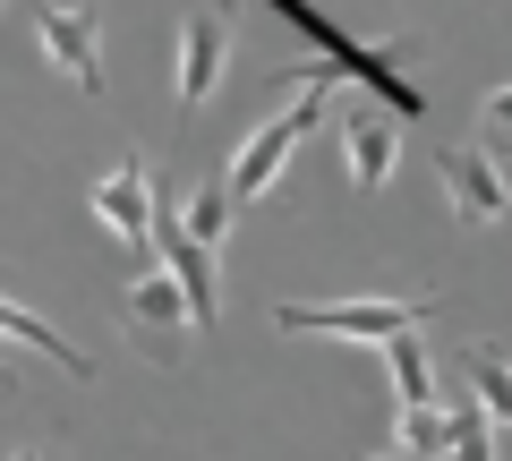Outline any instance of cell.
<instances>
[{"label":"cell","instance_id":"18","mask_svg":"<svg viewBox=\"0 0 512 461\" xmlns=\"http://www.w3.org/2000/svg\"><path fill=\"white\" fill-rule=\"evenodd\" d=\"M393 461H419V453H393Z\"/></svg>","mask_w":512,"mask_h":461},{"label":"cell","instance_id":"9","mask_svg":"<svg viewBox=\"0 0 512 461\" xmlns=\"http://www.w3.org/2000/svg\"><path fill=\"white\" fill-rule=\"evenodd\" d=\"M0 333H9V342H26V351H43V359H52V368H69V376H94V359L77 351L69 333H52V325H43V316H26L18 299H0Z\"/></svg>","mask_w":512,"mask_h":461},{"label":"cell","instance_id":"10","mask_svg":"<svg viewBox=\"0 0 512 461\" xmlns=\"http://www.w3.org/2000/svg\"><path fill=\"white\" fill-rule=\"evenodd\" d=\"M231 214H239V197H231V171H214V180H205L197 197L180 205V222L197 231L205 248H222V240H231Z\"/></svg>","mask_w":512,"mask_h":461},{"label":"cell","instance_id":"14","mask_svg":"<svg viewBox=\"0 0 512 461\" xmlns=\"http://www.w3.org/2000/svg\"><path fill=\"white\" fill-rule=\"evenodd\" d=\"M444 461H495V419H487L478 393L453 410V453H444Z\"/></svg>","mask_w":512,"mask_h":461},{"label":"cell","instance_id":"15","mask_svg":"<svg viewBox=\"0 0 512 461\" xmlns=\"http://www.w3.org/2000/svg\"><path fill=\"white\" fill-rule=\"evenodd\" d=\"M487 129H495V137H512V86H495V94H487Z\"/></svg>","mask_w":512,"mask_h":461},{"label":"cell","instance_id":"12","mask_svg":"<svg viewBox=\"0 0 512 461\" xmlns=\"http://www.w3.org/2000/svg\"><path fill=\"white\" fill-rule=\"evenodd\" d=\"M393 436H402V453L444 461V453H453V410H444V402H419V410H402V427H393Z\"/></svg>","mask_w":512,"mask_h":461},{"label":"cell","instance_id":"6","mask_svg":"<svg viewBox=\"0 0 512 461\" xmlns=\"http://www.w3.org/2000/svg\"><path fill=\"white\" fill-rule=\"evenodd\" d=\"M43 35V60L69 77L77 94H103V52H94V9H43L35 18Z\"/></svg>","mask_w":512,"mask_h":461},{"label":"cell","instance_id":"3","mask_svg":"<svg viewBox=\"0 0 512 461\" xmlns=\"http://www.w3.org/2000/svg\"><path fill=\"white\" fill-rule=\"evenodd\" d=\"M94 222H103L111 240H128V248H154V171H146V154H120V163L94 180Z\"/></svg>","mask_w":512,"mask_h":461},{"label":"cell","instance_id":"17","mask_svg":"<svg viewBox=\"0 0 512 461\" xmlns=\"http://www.w3.org/2000/svg\"><path fill=\"white\" fill-rule=\"evenodd\" d=\"M9 461H43V453H9Z\"/></svg>","mask_w":512,"mask_h":461},{"label":"cell","instance_id":"7","mask_svg":"<svg viewBox=\"0 0 512 461\" xmlns=\"http://www.w3.org/2000/svg\"><path fill=\"white\" fill-rule=\"evenodd\" d=\"M333 129H342V163H350V188H367V197H376V188L393 180V154H402L393 120H384V111H367V103H350L342 120H333Z\"/></svg>","mask_w":512,"mask_h":461},{"label":"cell","instance_id":"16","mask_svg":"<svg viewBox=\"0 0 512 461\" xmlns=\"http://www.w3.org/2000/svg\"><path fill=\"white\" fill-rule=\"evenodd\" d=\"M9 393H18V376H9V368H0V402H9Z\"/></svg>","mask_w":512,"mask_h":461},{"label":"cell","instance_id":"1","mask_svg":"<svg viewBox=\"0 0 512 461\" xmlns=\"http://www.w3.org/2000/svg\"><path fill=\"white\" fill-rule=\"evenodd\" d=\"M333 77H342L333 60H316V69L282 77V94H291V103H282L274 120H265V129H256L248 146L231 154V197H239V205H256L265 188L282 180V163H291V154H299V146L316 137V120H325V94H316V86H333Z\"/></svg>","mask_w":512,"mask_h":461},{"label":"cell","instance_id":"11","mask_svg":"<svg viewBox=\"0 0 512 461\" xmlns=\"http://www.w3.org/2000/svg\"><path fill=\"white\" fill-rule=\"evenodd\" d=\"M384 368H393V393H402V410L436 402V368H427L419 333H393V342H384Z\"/></svg>","mask_w":512,"mask_h":461},{"label":"cell","instance_id":"5","mask_svg":"<svg viewBox=\"0 0 512 461\" xmlns=\"http://www.w3.org/2000/svg\"><path fill=\"white\" fill-rule=\"evenodd\" d=\"M436 171H444V197H453L461 222H504V214H512V180L495 171V154H478V146H436Z\"/></svg>","mask_w":512,"mask_h":461},{"label":"cell","instance_id":"8","mask_svg":"<svg viewBox=\"0 0 512 461\" xmlns=\"http://www.w3.org/2000/svg\"><path fill=\"white\" fill-rule=\"evenodd\" d=\"M120 325L137 333V342H154V333H171V325H197V316H188V291L171 282V265H154V274H137L120 291Z\"/></svg>","mask_w":512,"mask_h":461},{"label":"cell","instance_id":"13","mask_svg":"<svg viewBox=\"0 0 512 461\" xmlns=\"http://www.w3.org/2000/svg\"><path fill=\"white\" fill-rule=\"evenodd\" d=\"M461 368H470V393L487 402V419L512 427V368H504L495 351H461Z\"/></svg>","mask_w":512,"mask_h":461},{"label":"cell","instance_id":"4","mask_svg":"<svg viewBox=\"0 0 512 461\" xmlns=\"http://www.w3.org/2000/svg\"><path fill=\"white\" fill-rule=\"evenodd\" d=\"M222 69H231V18L222 9H188L180 18V120H197L205 111V94L222 86Z\"/></svg>","mask_w":512,"mask_h":461},{"label":"cell","instance_id":"2","mask_svg":"<svg viewBox=\"0 0 512 461\" xmlns=\"http://www.w3.org/2000/svg\"><path fill=\"white\" fill-rule=\"evenodd\" d=\"M436 299H342V308H308V299H282L274 333H333V342H393V333H419V316Z\"/></svg>","mask_w":512,"mask_h":461}]
</instances>
